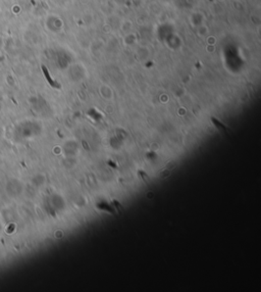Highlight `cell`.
Segmentation results:
<instances>
[{"instance_id": "6da1fadb", "label": "cell", "mask_w": 261, "mask_h": 292, "mask_svg": "<svg viewBox=\"0 0 261 292\" xmlns=\"http://www.w3.org/2000/svg\"><path fill=\"white\" fill-rule=\"evenodd\" d=\"M211 121L213 122L214 124H215V126H216V127H217V128H219V129H221V130H224V131H226V128L224 127V126L222 125L221 123H219V122H218L217 119H214V117H212V119H211Z\"/></svg>"}, {"instance_id": "7a4b0ae2", "label": "cell", "mask_w": 261, "mask_h": 292, "mask_svg": "<svg viewBox=\"0 0 261 292\" xmlns=\"http://www.w3.org/2000/svg\"><path fill=\"white\" fill-rule=\"evenodd\" d=\"M113 204H114V205H116V206H115V207H116V208H117V210H119V212H121V207H120V204H119V203H118V202H117V201H115V200H113Z\"/></svg>"}]
</instances>
